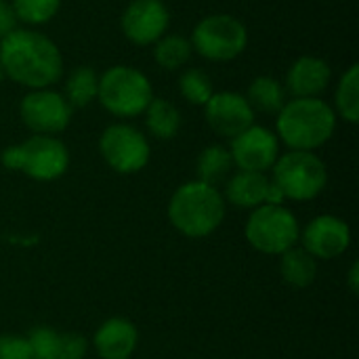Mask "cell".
Masks as SVG:
<instances>
[{
  "label": "cell",
  "mask_w": 359,
  "mask_h": 359,
  "mask_svg": "<svg viewBox=\"0 0 359 359\" xmlns=\"http://www.w3.org/2000/svg\"><path fill=\"white\" fill-rule=\"evenodd\" d=\"M244 97L255 109V114H278L286 103V88L280 80L271 76H259L250 82L248 93Z\"/></svg>",
  "instance_id": "44dd1931"
},
{
  "label": "cell",
  "mask_w": 359,
  "mask_h": 359,
  "mask_svg": "<svg viewBox=\"0 0 359 359\" xmlns=\"http://www.w3.org/2000/svg\"><path fill=\"white\" fill-rule=\"evenodd\" d=\"M72 105L65 101L63 93L53 88L29 90L19 103L21 122L34 135H50L57 137L72 122Z\"/></svg>",
  "instance_id": "30bf717a"
},
{
  "label": "cell",
  "mask_w": 359,
  "mask_h": 359,
  "mask_svg": "<svg viewBox=\"0 0 359 359\" xmlns=\"http://www.w3.org/2000/svg\"><path fill=\"white\" fill-rule=\"evenodd\" d=\"M170 225L187 238H208L225 221V198L208 183L187 181L168 200Z\"/></svg>",
  "instance_id": "3957f363"
},
{
  "label": "cell",
  "mask_w": 359,
  "mask_h": 359,
  "mask_svg": "<svg viewBox=\"0 0 359 359\" xmlns=\"http://www.w3.org/2000/svg\"><path fill=\"white\" fill-rule=\"evenodd\" d=\"M15 27H17V19H15V13H13L11 4L0 0V38L11 34Z\"/></svg>",
  "instance_id": "f546056e"
},
{
  "label": "cell",
  "mask_w": 359,
  "mask_h": 359,
  "mask_svg": "<svg viewBox=\"0 0 359 359\" xmlns=\"http://www.w3.org/2000/svg\"><path fill=\"white\" fill-rule=\"evenodd\" d=\"M0 359H34L27 339L19 334H0Z\"/></svg>",
  "instance_id": "f1b7e54d"
},
{
  "label": "cell",
  "mask_w": 359,
  "mask_h": 359,
  "mask_svg": "<svg viewBox=\"0 0 359 359\" xmlns=\"http://www.w3.org/2000/svg\"><path fill=\"white\" fill-rule=\"evenodd\" d=\"M229 154L238 170L267 172L280 158V139L273 130L252 124L231 139Z\"/></svg>",
  "instance_id": "7c38bea8"
},
{
  "label": "cell",
  "mask_w": 359,
  "mask_h": 359,
  "mask_svg": "<svg viewBox=\"0 0 359 359\" xmlns=\"http://www.w3.org/2000/svg\"><path fill=\"white\" fill-rule=\"evenodd\" d=\"M233 160L229 154V147L215 143L208 145L200 151L198 160H196V172H198V181L208 183V185H219L223 181H227L231 177L233 170Z\"/></svg>",
  "instance_id": "d6986e66"
},
{
  "label": "cell",
  "mask_w": 359,
  "mask_h": 359,
  "mask_svg": "<svg viewBox=\"0 0 359 359\" xmlns=\"http://www.w3.org/2000/svg\"><path fill=\"white\" fill-rule=\"evenodd\" d=\"M282 280L292 288H307L318 278V259H313L303 246H292L280 255Z\"/></svg>",
  "instance_id": "ac0fdd59"
},
{
  "label": "cell",
  "mask_w": 359,
  "mask_h": 359,
  "mask_svg": "<svg viewBox=\"0 0 359 359\" xmlns=\"http://www.w3.org/2000/svg\"><path fill=\"white\" fill-rule=\"evenodd\" d=\"M334 130L337 114L320 97L290 99L276 118V137L297 151L320 149L332 139Z\"/></svg>",
  "instance_id": "7a4b0ae2"
},
{
  "label": "cell",
  "mask_w": 359,
  "mask_h": 359,
  "mask_svg": "<svg viewBox=\"0 0 359 359\" xmlns=\"http://www.w3.org/2000/svg\"><path fill=\"white\" fill-rule=\"evenodd\" d=\"M59 337L61 332L48 328V326H38L34 328L25 339L32 351L34 359H59Z\"/></svg>",
  "instance_id": "4316f807"
},
{
  "label": "cell",
  "mask_w": 359,
  "mask_h": 359,
  "mask_svg": "<svg viewBox=\"0 0 359 359\" xmlns=\"http://www.w3.org/2000/svg\"><path fill=\"white\" fill-rule=\"evenodd\" d=\"M244 236L255 250L263 255L280 257L299 244L301 227H299V219L286 206L261 204L259 208L250 210V217L244 227Z\"/></svg>",
  "instance_id": "52a82bcc"
},
{
  "label": "cell",
  "mask_w": 359,
  "mask_h": 359,
  "mask_svg": "<svg viewBox=\"0 0 359 359\" xmlns=\"http://www.w3.org/2000/svg\"><path fill=\"white\" fill-rule=\"evenodd\" d=\"M347 286H349V290H351L353 294H358L359 292V263L358 261H353V263H351V267H349V273H347Z\"/></svg>",
  "instance_id": "4dcf8cb0"
},
{
  "label": "cell",
  "mask_w": 359,
  "mask_h": 359,
  "mask_svg": "<svg viewBox=\"0 0 359 359\" xmlns=\"http://www.w3.org/2000/svg\"><path fill=\"white\" fill-rule=\"evenodd\" d=\"M299 242L313 259L332 261L345 255L351 246V229L341 217L320 215L305 225Z\"/></svg>",
  "instance_id": "5bb4252c"
},
{
  "label": "cell",
  "mask_w": 359,
  "mask_h": 359,
  "mask_svg": "<svg viewBox=\"0 0 359 359\" xmlns=\"http://www.w3.org/2000/svg\"><path fill=\"white\" fill-rule=\"evenodd\" d=\"M334 114L349 124L359 122V65L353 63L341 76L334 90Z\"/></svg>",
  "instance_id": "7402d4cb"
},
{
  "label": "cell",
  "mask_w": 359,
  "mask_h": 359,
  "mask_svg": "<svg viewBox=\"0 0 359 359\" xmlns=\"http://www.w3.org/2000/svg\"><path fill=\"white\" fill-rule=\"evenodd\" d=\"M179 93L181 97L191 105H206V101L212 97V80L206 72L198 67H189L179 78Z\"/></svg>",
  "instance_id": "484cf974"
},
{
  "label": "cell",
  "mask_w": 359,
  "mask_h": 359,
  "mask_svg": "<svg viewBox=\"0 0 359 359\" xmlns=\"http://www.w3.org/2000/svg\"><path fill=\"white\" fill-rule=\"evenodd\" d=\"M154 46V59L156 63L166 69V72H175L179 67H183L189 59H191V42L185 36L179 34H164Z\"/></svg>",
  "instance_id": "cb8c5ba5"
},
{
  "label": "cell",
  "mask_w": 359,
  "mask_h": 359,
  "mask_svg": "<svg viewBox=\"0 0 359 359\" xmlns=\"http://www.w3.org/2000/svg\"><path fill=\"white\" fill-rule=\"evenodd\" d=\"M206 124L223 139H233L255 124V109L244 95L236 90L212 93L204 105Z\"/></svg>",
  "instance_id": "4fadbf2b"
},
{
  "label": "cell",
  "mask_w": 359,
  "mask_h": 359,
  "mask_svg": "<svg viewBox=\"0 0 359 359\" xmlns=\"http://www.w3.org/2000/svg\"><path fill=\"white\" fill-rule=\"evenodd\" d=\"M170 25V11L164 0H130L120 17L124 36L137 46L156 44Z\"/></svg>",
  "instance_id": "8fae6325"
},
{
  "label": "cell",
  "mask_w": 359,
  "mask_h": 359,
  "mask_svg": "<svg viewBox=\"0 0 359 359\" xmlns=\"http://www.w3.org/2000/svg\"><path fill=\"white\" fill-rule=\"evenodd\" d=\"M191 48L208 61H233L246 50V25L227 13H215L200 19L191 32Z\"/></svg>",
  "instance_id": "ba28073f"
},
{
  "label": "cell",
  "mask_w": 359,
  "mask_h": 359,
  "mask_svg": "<svg viewBox=\"0 0 359 359\" xmlns=\"http://www.w3.org/2000/svg\"><path fill=\"white\" fill-rule=\"evenodd\" d=\"M269 177L265 172H250V170H238L231 175L225 183V202L240 210H255L261 204H265L267 189H269Z\"/></svg>",
  "instance_id": "e0dca14e"
},
{
  "label": "cell",
  "mask_w": 359,
  "mask_h": 359,
  "mask_svg": "<svg viewBox=\"0 0 359 359\" xmlns=\"http://www.w3.org/2000/svg\"><path fill=\"white\" fill-rule=\"evenodd\" d=\"M0 67L4 76L29 90L50 88L63 74L59 46L32 27H15L0 38Z\"/></svg>",
  "instance_id": "6da1fadb"
},
{
  "label": "cell",
  "mask_w": 359,
  "mask_h": 359,
  "mask_svg": "<svg viewBox=\"0 0 359 359\" xmlns=\"http://www.w3.org/2000/svg\"><path fill=\"white\" fill-rule=\"evenodd\" d=\"M271 181L282 189L286 200H316L328 183V168L316 151H297L280 156L271 168Z\"/></svg>",
  "instance_id": "8992f818"
},
{
  "label": "cell",
  "mask_w": 359,
  "mask_h": 359,
  "mask_svg": "<svg viewBox=\"0 0 359 359\" xmlns=\"http://www.w3.org/2000/svg\"><path fill=\"white\" fill-rule=\"evenodd\" d=\"M61 0H11L17 23L25 25H44L59 13Z\"/></svg>",
  "instance_id": "d4e9b609"
},
{
  "label": "cell",
  "mask_w": 359,
  "mask_h": 359,
  "mask_svg": "<svg viewBox=\"0 0 359 359\" xmlns=\"http://www.w3.org/2000/svg\"><path fill=\"white\" fill-rule=\"evenodd\" d=\"M137 345L139 330L126 318L105 320L93 337V347L101 359H130Z\"/></svg>",
  "instance_id": "2e32d148"
},
{
  "label": "cell",
  "mask_w": 359,
  "mask_h": 359,
  "mask_svg": "<svg viewBox=\"0 0 359 359\" xmlns=\"http://www.w3.org/2000/svg\"><path fill=\"white\" fill-rule=\"evenodd\" d=\"M88 339L80 332H61L59 359H84L88 353Z\"/></svg>",
  "instance_id": "83f0119b"
},
{
  "label": "cell",
  "mask_w": 359,
  "mask_h": 359,
  "mask_svg": "<svg viewBox=\"0 0 359 359\" xmlns=\"http://www.w3.org/2000/svg\"><path fill=\"white\" fill-rule=\"evenodd\" d=\"M143 116H145L147 130L160 141L175 139L181 130V114L168 99L154 97L147 109L143 111Z\"/></svg>",
  "instance_id": "ffe728a7"
},
{
  "label": "cell",
  "mask_w": 359,
  "mask_h": 359,
  "mask_svg": "<svg viewBox=\"0 0 359 359\" xmlns=\"http://www.w3.org/2000/svg\"><path fill=\"white\" fill-rule=\"evenodd\" d=\"M149 78L130 65H114L99 76L97 101L116 118L128 120L141 116L154 99Z\"/></svg>",
  "instance_id": "5b68a950"
},
{
  "label": "cell",
  "mask_w": 359,
  "mask_h": 359,
  "mask_svg": "<svg viewBox=\"0 0 359 359\" xmlns=\"http://www.w3.org/2000/svg\"><path fill=\"white\" fill-rule=\"evenodd\" d=\"M330 78H332L330 65L322 57L303 55L290 65V69L286 74V86L284 88L294 99L320 97L328 88Z\"/></svg>",
  "instance_id": "9a60e30c"
},
{
  "label": "cell",
  "mask_w": 359,
  "mask_h": 359,
  "mask_svg": "<svg viewBox=\"0 0 359 359\" xmlns=\"http://www.w3.org/2000/svg\"><path fill=\"white\" fill-rule=\"evenodd\" d=\"M99 154L103 162L118 175H135L143 170L151 158L147 137L133 124H109L99 137Z\"/></svg>",
  "instance_id": "9c48e42d"
},
{
  "label": "cell",
  "mask_w": 359,
  "mask_h": 359,
  "mask_svg": "<svg viewBox=\"0 0 359 359\" xmlns=\"http://www.w3.org/2000/svg\"><path fill=\"white\" fill-rule=\"evenodd\" d=\"M97 90H99L97 72L88 65H80L67 76L63 97L72 105V109H76V107L80 109V107H86L90 101L97 99Z\"/></svg>",
  "instance_id": "603a6c76"
},
{
  "label": "cell",
  "mask_w": 359,
  "mask_h": 359,
  "mask_svg": "<svg viewBox=\"0 0 359 359\" xmlns=\"http://www.w3.org/2000/svg\"><path fill=\"white\" fill-rule=\"evenodd\" d=\"M4 78H6V76H4V72H2V67H0V82H2Z\"/></svg>",
  "instance_id": "1f68e13d"
},
{
  "label": "cell",
  "mask_w": 359,
  "mask_h": 359,
  "mask_svg": "<svg viewBox=\"0 0 359 359\" xmlns=\"http://www.w3.org/2000/svg\"><path fill=\"white\" fill-rule=\"evenodd\" d=\"M0 162L8 170H19L34 181L48 183L61 179L69 168L67 145L50 135H34L19 145L2 149Z\"/></svg>",
  "instance_id": "277c9868"
}]
</instances>
